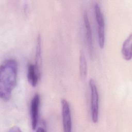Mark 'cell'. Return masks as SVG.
Masks as SVG:
<instances>
[{"instance_id":"cell-1","label":"cell","mask_w":132,"mask_h":132,"mask_svg":"<svg viewBox=\"0 0 132 132\" xmlns=\"http://www.w3.org/2000/svg\"><path fill=\"white\" fill-rule=\"evenodd\" d=\"M17 76L18 64L15 60L9 59L2 63L0 68V97L4 102L10 99L16 84Z\"/></svg>"},{"instance_id":"cell-2","label":"cell","mask_w":132,"mask_h":132,"mask_svg":"<svg viewBox=\"0 0 132 132\" xmlns=\"http://www.w3.org/2000/svg\"><path fill=\"white\" fill-rule=\"evenodd\" d=\"M94 13L97 23V37L99 46L101 48H103L105 45V21L100 5L95 3L94 5Z\"/></svg>"},{"instance_id":"cell-3","label":"cell","mask_w":132,"mask_h":132,"mask_svg":"<svg viewBox=\"0 0 132 132\" xmlns=\"http://www.w3.org/2000/svg\"><path fill=\"white\" fill-rule=\"evenodd\" d=\"M89 85L91 94V111L92 120L96 123L98 121V93L97 88L94 80L90 79Z\"/></svg>"},{"instance_id":"cell-4","label":"cell","mask_w":132,"mask_h":132,"mask_svg":"<svg viewBox=\"0 0 132 132\" xmlns=\"http://www.w3.org/2000/svg\"><path fill=\"white\" fill-rule=\"evenodd\" d=\"M62 123L64 132H70L72 131V118L71 110L68 102L65 99L61 100Z\"/></svg>"},{"instance_id":"cell-5","label":"cell","mask_w":132,"mask_h":132,"mask_svg":"<svg viewBox=\"0 0 132 132\" xmlns=\"http://www.w3.org/2000/svg\"><path fill=\"white\" fill-rule=\"evenodd\" d=\"M40 104V97L39 94L36 93L35 94L30 103L31 125L32 130H35L38 125Z\"/></svg>"},{"instance_id":"cell-6","label":"cell","mask_w":132,"mask_h":132,"mask_svg":"<svg viewBox=\"0 0 132 132\" xmlns=\"http://www.w3.org/2000/svg\"><path fill=\"white\" fill-rule=\"evenodd\" d=\"M83 19L85 30V36L87 43V46L89 51V53L92 56L93 54V44L92 39V34L90 26V23L88 17V14L86 11H85L84 12Z\"/></svg>"},{"instance_id":"cell-7","label":"cell","mask_w":132,"mask_h":132,"mask_svg":"<svg viewBox=\"0 0 132 132\" xmlns=\"http://www.w3.org/2000/svg\"><path fill=\"white\" fill-rule=\"evenodd\" d=\"M27 79L30 85L35 87L40 79L41 72L36 68L35 64L29 63L27 67Z\"/></svg>"},{"instance_id":"cell-8","label":"cell","mask_w":132,"mask_h":132,"mask_svg":"<svg viewBox=\"0 0 132 132\" xmlns=\"http://www.w3.org/2000/svg\"><path fill=\"white\" fill-rule=\"evenodd\" d=\"M131 42L132 35L130 34L122 44L121 53L123 58L126 61H129L131 59Z\"/></svg>"},{"instance_id":"cell-9","label":"cell","mask_w":132,"mask_h":132,"mask_svg":"<svg viewBox=\"0 0 132 132\" xmlns=\"http://www.w3.org/2000/svg\"><path fill=\"white\" fill-rule=\"evenodd\" d=\"M41 62V39L40 34H38L37 39V44L35 54V66L37 69L41 72L40 67Z\"/></svg>"},{"instance_id":"cell-10","label":"cell","mask_w":132,"mask_h":132,"mask_svg":"<svg viewBox=\"0 0 132 132\" xmlns=\"http://www.w3.org/2000/svg\"><path fill=\"white\" fill-rule=\"evenodd\" d=\"M79 72L82 79H85L87 75V63L83 51H81L79 56Z\"/></svg>"},{"instance_id":"cell-11","label":"cell","mask_w":132,"mask_h":132,"mask_svg":"<svg viewBox=\"0 0 132 132\" xmlns=\"http://www.w3.org/2000/svg\"><path fill=\"white\" fill-rule=\"evenodd\" d=\"M9 131H10V132H21L22 130L20 128V127H19L16 126H13L12 127L10 128V129L9 130Z\"/></svg>"},{"instance_id":"cell-12","label":"cell","mask_w":132,"mask_h":132,"mask_svg":"<svg viewBox=\"0 0 132 132\" xmlns=\"http://www.w3.org/2000/svg\"><path fill=\"white\" fill-rule=\"evenodd\" d=\"M36 131H45L46 129H45V126H42L41 127H39L38 129H37Z\"/></svg>"}]
</instances>
